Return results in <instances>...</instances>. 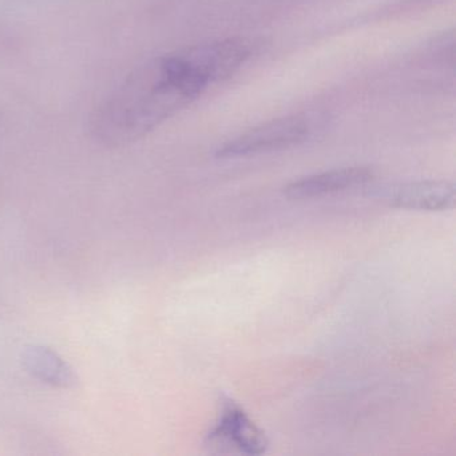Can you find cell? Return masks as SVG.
I'll return each mask as SVG.
<instances>
[{"label":"cell","instance_id":"4","mask_svg":"<svg viewBox=\"0 0 456 456\" xmlns=\"http://www.w3.org/2000/svg\"><path fill=\"white\" fill-rule=\"evenodd\" d=\"M379 197L399 209L443 212L455 204V186L450 181H412L387 186Z\"/></svg>","mask_w":456,"mask_h":456},{"label":"cell","instance_id":"6","mask_svg":"<svg viewBox=\"0 0 456 456\" xmlns=\"http://www.w3.org/2000/svg\"><path fill=\"white\" fill-rule=\"evenodd\" d=\"M23 367L33 378L57 388H73L78 383L76 372L57 352L45 346H28L22 352Z\"/></svg>","mask_w":456,"mask_h":456},{"label":"cell","instance_id":"5","mask_svg":"<svg viewBox=\"0 0 456 456\" xmlns=\"http://www.w3.org/2000/svg\"><path fill=\"white\" fill-rule=\"evenodd\" d=\"M372 178L373 170L370 167H340L292 181L285 186L284 194L290 200L319 199L367 185Z\"/></svg>","mask_w":456,"mask_h":456},{"label":"cell","instance_id":"2","mask_svg":"<svg viewBox=\"0 0 456 456\" xmlns=\"http://www.w3.org/2000/svg\"><path fill=\"white\" fill-rule=\"evenodd\" d=\"M325 122L327 118L320 113H295L271 119L226 141L215 154L220 159H237L287 151L308 142Z\"/></svg>","mask_w":456,"mask_h":456},{"label":"cell","instance_id":"3","mask_svg":"<svg viewBox=\"0 0 456 456\" xmlns=\"http://www.w3.org/2000/svg\"><path fill=\"white\" fill-rule=\"evenodd\" d=\"M207 440L213 447L233 448L245 455H261L268 448L265 434L231 399L224 400L220 418Z\"/></svg>","mask_w":456,"mask_h":456},{"label":"cell","instance_id":"1","mask_svg":"<svg viewBox=\"0 0 456 456\" xmlns=\"http://www.w3.org/2000/svg\"><path fill=\"white\" fill-rule=\"evenodd\" d=\"M252 53L247 39L228 38L149 60L94 109L90 135L111 149L142 140L199 100L208 87L234 76Z\"/></svg>","mask_w":456,"mask_h":456}]
</instances>
